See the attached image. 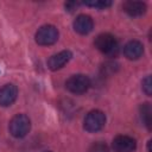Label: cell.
I'll use <instances>...</instances> for the list:
<instances>
[{"instance_id":"6da1fadb","label":"cell","mask_w":152,"mask_h":152,"mask_svg":"<svg viewBox=\"0 0 152 152\" xmlns=\"http://www.w3.org/2000/svg\"><path fill=\"white\" fill-rule=\"evenodd\" d=\"M95 46L102 53L114 57L119 52V43L116 38L110 33H101L95 38Z\"/></svg>"},{"instance_id":"7a4b0ae2","label":"cell","mask_w":152,"mask_h":152,"mask_svg":"<svg viewBox=\"0 0 152 152\" xmlns=\"http://www.w3.org/2000/svg\"><path fill=\"white\" fill-rule=\"evenodd\" d=\"M8 128H10V133L14 138H23L30 132L31 121L28 116H26L25 114H17L10 121Z\"/></svg>"},{"instance_id":"3957f363","label":"cell","mask_w":152,"mask_h":152,"mask_svg":"<svg viewBox=\"0 0 152 152\" xmlns=\"http://www.w3.org/2000/svg\"><path fill=\"white\" fill-rule=\"evenodd\" d=\"M65 87L69 91H71L74 94H83L89 89L90 80L88 76H86L83 74L72 75L66 80Z\"/></svg>"},{"instance_id":"277c9868","label":"cell","mask_w":152,"mask_h":152,"mask_svg":"<svg viewBox=\"0 0 152 152\" xmlns=\"http://www.w3.org/2000/svg\"><path fill=\"white\" fill-rule=\"evenodd\" d=\"M106 124V115L103 112L99 109H94L89 112L84 119V129L88 132H97L103 128Z\"/></svg>"},{"instance_id":"5b68a950","label":"cell","mask_w":152,"mask_h":152,"mask_svg":"<svg viewBox=\"0 0 152 152\" xmlns=\"http://www.w3.org/2000/svg\"><path fill=\"white\" fill-rule=\"evenodd\" d=\"M58 39V30L53 25H44L36 32V42L39 45H51Z\"/></svg>"},{"instance_id":"8992f818","label":"cell","mask_w":152,"mask_h":152,"mask_svg":"<svg viewBox=\"0 0 152 152\" xmlns=\"http://www.w3.org/2000/svg\"><path fill=\"white\" fill-rule=\"evenodd\" d=\"M112 147L114 152H133L137 147V142L132 137L118 135L116 138H114Z\"/></svg>"},{"instance_id":"52a82bcc","label":"cell","mask_w":152,"mask_h":152,"mask_svg":"<svg viewBox=\"0 0 152 152\" xmlns=\"http://www.w3.org/2000/svg\"><path fill=\"white\" fill-rule=\"evenodd\" d=\"M18 96V88L17 86L8 83L0 88V106L7 107L11 106Z\"/></svg>"},{"instance_id":"ba28073f","label":"cell","mask_w":152,"mask_h":152,"mask_svg":"<svg viewBox=\"0 0 152 152\" xmlns=\"http://www.w3.org/2000/svg\"><path fill=\"white\" fill-rule=\"evenodd\" d=\"M71 57H72L71 51L63 50V51H61V52H58V53H56V55H53V56H51L49 58L48 66H49L50 70H53V71L55 70H58V69L63 68L71 59Z\"/></svg>"},{"instance_id":"9c48e42d","label":"cell","mask_w":152,"mask_h":152,"mask_svg":"<svg viewBox=\"0 0 152 152\" xmlns=\"http://www.w3.org/2000/svg\"><path fill=\"white\" fill-rule=\"evenodd\" d=\"M94 27L93 19L87 14H80L74 21V28L80 34H88Z\"/></svg>"},{"instance_id":"30bf717a","label":"cell","mask_w":152,"mask_h":152,"mask_svg":"<svg viewBox=\"0 0 152 152\" xmlns=\"http://www.w3.org/2000/svg\"><path fill=\"white\" fill-rule=\"evenodd\" d=\"M124 53L128 59H138L144 53V45L139 40H129L124 46Z\"/></svg>"},{"instance_id":"8fae6325","label":"cell","mask_w":152,"mask_h":152,"mask_svg":"<svg viewBox=\"0 0 152 152\" xmlns=\"http://www.w3.org/2000/svg\"><path fill=\"white\" fill-rule=\"evenodd\" d=\"M122 7L124 11L131 17H139L146 12V4L141 1H126Z\"/></svg>"},{"instance_id":"7c38bea8","label":"cell","mask_w":152,"mask_h":152,"mask_svg":"<svg viewBox=\"0 0 152 152\" xmlns=\"http://www.w3.org/2000/svg\"><path fill=\"white\" fill-rule=\"evenodd\" d=\"M140 116L144 124L148 129H151V124H152V109L150 103H144L140 106Z\"/></svg>"},{"instance_id":"4fadbf2b","label":"cell","mask_w":152,"mask_h":152,"mask_svg":"<svg viewBox=\"0 0 152 152\" xmlns=\"http://www.w3.org/2000/svg\"><path fill=\"white\" fill-rule=\"evenodd\" d=\"M88 152H109V148L104 142L97 141V142H94L90 145Z\"/></svg>"},{"instance_id":"5bb4252c","label":"cell","mask_w":152,"mask_h":152,"mask_svg":"<svg viewBox=\"0 0 152 152\" xmlns=\"http://www.w3.org/2000/svg\"><path fill=\"white\" fill-rule=\"evenodd\" d=\"M84 5L102 10V8L109 7V6L112 5V2H110V1H87V2H84Z\"/></svg>"},{"instance_id":"9a60e30c","label":"cell","mask_w":152,"mask_h":152,"mask_svg":"<svg viewBox=\"0 0 152 152\" xmlns=\"http://www.w3.org/2000/svg\"><path fill=\"white\" fill-rule=\"evenodd\" d=\"M142 90L148 96L152 94V81H151V76H146L142 80Z\"/></svg>"},{"instance_id":"2e32d148","label":"cell","mask_w":152,"mask_h":152,"mask_svg":"<svg viewBox=\"0 0 152 152\" xmlns=\"http://www.w3.org/2000/svg\"><path fill=\"white\" fill-rule=\"evenodd\" d=\"M81 5V2H76V1H69V2H65V10L66 11H69V12H72V11H75L78 6Z\"/></svg>"},{"instance_id":"e0dca14e","label":"cell","mask_w":152,"mask_h":152,"mask_svg":"<svg viewBox=\"0 0 152 152\" xmlns=\"http://www.w3.org/2000/svg\"><path fill=\"white\" fill-rule=\"evenodd\" d=\"M147 150H148V152H151V140H150L148 144H147Z\"/></svg>"},{"instance_id":"ac0fdd59","label":"cell","mask_w":152,"mask_h":152,"mask_svg":"<svg viewBox=\"0 0 152 152\" xmlns=\"http://www.w3.org/2000/svg\"><path fill=\"white\" fill-rule=\"evenodd\" d=\"M46 152H51V151H46Z\"/></svg>"}]
</instances>
